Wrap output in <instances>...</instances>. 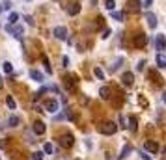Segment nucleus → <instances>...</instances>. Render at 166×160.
<instances>
[{"label":"nucleus","instance_id":"f257e3e1","mask_svg":"<svg viewBox=\"0 0 166 160\" xmlns=\"http://www.w3.org/2000/svg\"><path fill=\"white\" fill-rule=\"evenodd\" d=\"M116 130H118V125L112 123V121H106V123L101 127V132H103V134H108V136L116 134Z\"/></svg>","mask_w":166,"mask_h":160},{"label":"nucleus","instance_id":"f03ea898","mask_svg":"<svg viewBox=\"0 0 166 160\" xmlns=\"http://www.w3.org/2000/svg\"><path fill=\"white\" fill-rule=\"evenodd\" d=\"M60 143H62V147H65V149H69V147H73V143H75V138H73V134H63L62 138H60Z\"/></svg>","mask_w":166,"mask_h":160},{"label":"nucleus","instance_id":"7ed1b4c3","mask_svg":"<svg viewBox=\"0 0 166 160\" xmlns=\"http://www.w3.org/2000/svg\"><path fill=\"white\" fill-rule=\"evenodd\" d=\"M52 34H54L56 39H67V28L65 26H56L52 30Z\"/></svg>","mask_w":166,"mask_h":160},{"label":"nucleus","instance_id":"20e7f679","mask_svg":"<svg viewBox=\"0 0 166 160\" xmlns=\"http://www.w3.org/2000/svg\"><path fill=\"white\" fill-rule=\"evenodd\" d=\"M146 45H148V36H144V34L135 36V47L136 49H144Z\"/></svg>","mask_w":166,"mask_h":160},{"label":"nucleus","instance_id":"39448f33","mask_svg":"<svg viewBox=\"0 0 166 160\" xmlns=\"http://www.w3.org/2000/svg\"><path fill=\"white\" fill-rule=\"evenodd\" d=\"M45 110H47L49 114H56V112H58V101H54V99L47 101V102H45Z\"/></svg>","mask_w":166,"mask_h":160},{"label":"nucleus","instance_id":"423d86ee","mask_svg":"<svg viewBox=\"0 0 166 160\" xmlns=\"http://www.w3.org/2000/svg\"><path fill=\"white\" fill-rule=\"evenodd\" d=\"M32 129H34V132L36 134H45V130H47V127H45V123H43V121H36L34 125H32Z\"/></svg>","mask_w":166,"mask_h":160},{"label":"nucleus","instance_id":"0eeeda50","mask_svg":"<svg viewBox=\"0 0 166 160\" xmlns=\"http://www.w3.org/2000/svg\"><path fill=\"white\" fill-rule=\"evenodd\" d=\"M144 149H146V153L155 155L159 151V145H157V142H146V143H144Z\"/></svg>","mask_w":166,"mask_h":160},{"label":"nucleus","instance_id":"6e6552de","mask_svg":"<svg viewBox=\"0 0 166 160\" xmlns=\"http://www.w3.org/2000/svg\"><path fill=\"white\" fill-rule=\"evenodd\" d=\"M155 45H157L159 54H162V50H166V37H164V36H157V41H155Z\"/></svg>","mask_w":166,"mask_h":160},{"label":"nucleus","instance_id":"1a4fd4ad","mask_svg":"<svg viewBox=\"0 0 166 160\" xmlns=\"http://www.w3.org/2000/svg\"><path fill=\"white\" fill-rule=\"evenodd\" d=\"M121 80H123V84H125V86H131V84L135 82V74H132L131 71H127V73H123V77H121Z\"/></svg>","mask_w":166,"mask_h":160},{"label":"nucleus","instance_id":"9d476101","mask_svg":"<svg viewBox=\"0 0 166 160\" xmlns=\"http://www.w3.org/2000/svg\"><path fill=\"white\" fill-rule=\"evenodd\" d=\"M79 11H80V4H79V2L69 4V8H67V13H69V15H76Z\"/></svg>","mask_w":166,"mask_h":160},{"label":"nucleus","instance_id":"9b49d317","mask_svg":"<svg viewBox=\"0 0 166 160\" xmlns=\"http://www.w3.org/2000/svg\"><path fill=\"white\" fill-rule=\"evenodd\" d=\"M146 20H148V24L151 26V28H157V17H155L153 13H146Z\"/></svg>","mask_w":166,"mask_h":160},{"label":"nucleus","instance_id":"f8f14e48","mask_svg":"<svg viewBox=\"0 0 166 160\" xmlns=\"http://www.w3.org/2000/svg\"><path fill=\"white\" fill-rule=\"evenodd\" d=\"M30 78L36 80V82H43V74H41L39 71H36V69H32V71H30Z\"/></svg>","mask_w":166,"mask_h":160},{"label":"nucleus","instance_id":"ddd939ff","mask_svg":"<svg viewBox=\"0 0 166 160\" xmlns=\"http://www.w3.org/2000/svg\"><path fill=\"white\" fill-rule=\"evenodd\" d=\"M127 127H129L131 132H136V127H138V125H136V117H135V115L129 117V125H127Z\"/></svg>","mask_w":166,"mask_h":160},{"label":"nucleus","instance_id":"4468645a","mask_svg":"<svg viewBox=\"0 0 166 160\" xmlns=\"http://www.w3.org/2000/svg\"><path fill=\"white\" fill-rule=\"evenodd\" d=\"M11 30H13V37H21V36H23V26H21V24H15V26H11Z\"/></svg>","mask_w":166,"mask_h":160},{"label":"nucleus","instance_id":"2eb2a0df","mask_svg":"<svg viewBox=\"0 0 166 160\" xmlns=\"http://www.w3.org/2000/svg\"><path fill=\"white\" fill-rule=\"evenodd\" d=\"M157 65H159L161 69H166V58H164L162 54H159V56H157Z\"/></svg>","mask_w":166,"mask_h":160},{"label":"nucleus","instance_id":"dca6fc26","mask_svg":"<svg viewBox=\"0 0 166 160\" xmlns=\"http://www.w3.org/2000/svg\"><path fill=\"white\" fill-rule=\"evenodd\" d=\"M75 84H76V80H75V77H73V74H69V77H67V78H65V86H67V88H73V86H75Z\"/></svg>","mask_w":166,"mask_h":160},{"label":"nucleus","instance_id":"f3484780","mask_svg":"<svg viewBox=\"0 0 166 160\" xmlns=\"http://www.w3.org/2000/svg\"><path fill=\"white\" fill-rule=\"evenodd\" d=\"M43 153H45V155H52V153H54L52 143H45V145H43Z\"/></svg>","mask_w":166,"mask_h":160},{"label":"nucleus","instance_id":"a211bd4d","mask_svg":"<svg viewBox=\"0 0 166 160\" xmlns=\"http://www.w3.org/2000/svg\"><path fill=\"white\" fill-rule=\"evenodd\" d=\"M99 95H101L103 99H110V89L108 88H101L99 89Z\"/></svg>","mask_w":166,"mask_h":160},{"label":"nucleus","instance_id":"6ab92c4d","mask_svg":"<svg viewBox=\"0 0 166 160\" xmlns=\"http://www.w3.org/2000/svg\"><path fill=\"white\" fill-rule=\"evenodd\" d=\"M112 19H116V20H123V19H125V13H123V11H112Z\"/></svg>","mask_w":166,"mask_h":160},{"label":"nucleus","instance_id":"aec40b11","mask_svg":"<svg viewBox=\"0 0 166 160\" xmlns=\"http://www.w3.org/2000/svg\"><path fill=\"white\" fill-rule=\"evenodd\" d=\"M6 104L9 106V110H15V108H17V104H15L13 97H8V99H6Z\"/></svg>","mask_w":166,"mask_h":160},{"label":"nucleus","instance_id":"412c9836","mask_svg":"<svg viewBox=\"0 0 166 160\" xmlns=\"http://www.w3.org/2000/svg\"><path fill=\"white\" fill-rule=\"evenodd\" d=\"M17 20H19V13H9V24H17Z\"/></svg>","mask_w":166,"mask_h":160},{"label":"nucleus","instance_id":"4be33fe9","mask_svg":"<svg viewBox=\"0 0 166 160\" xmlns=\"http://www.w3.org/2000/svg\"><path fill=\"white\" fill-rule=\"evenodd\" d=\"M17 125H19V119H17L15 115H11V117L8 119V127H17Z\"/></svg>","mask_w":166,"mask_h":160},{"label":"nucleus","instance_id":"5701e85b","mask_svg":"<svg viewBox=\"0 0 166 160\" xmlns=\"http://www.w3.org/2000/svg\"><path fill=\"white\" fill-rule=\"evenodd\" d=\"M105 8H106V9H110V11H114L116 2H114V0H106V2H105Z\"/></svg>","mask_w":166,"mask_h":160},{"label":"nucleus","instance_id":"b1692460","mask_svg":"<svg viewBox=\"0 0 166 160\" xmlns=\"http://www.w3.org/2000/svg\"><path fill=\"white\" fill-rule=\"evenodd\" d=\"M93 73H95V77H97L99 80H105V73L99 69V67H95V69H93Z\"/></svg>","mask_w":166,"mask_h":160},{"label":"nucleus","instance_id":"393cba45","mask_svg":"<svg viewBox=\"0 0 166 160\" xmlns=\"http://www.w3.org/2000/svg\"><path fill=\"white\" fill-rule=\"evenodd\" d=\"M140 6H142L140 2H131V4H129V9H131V11H138Z\"/></svg>","mask_w":166,"mask_h":160},{"label":"nucleus","instance_id":"a878e982","mask_svg":"<svg viewBox=\"0 0 166 160\" xmlns=\"http://www.w3.org/2000/svg\"><path fill=\"white\" fill-rule=\"evenodd\" d=\"M4 73H13V65H11V63H9V61H4Z\"/></svg>","mask_w":166,"mask_h":160},{"label":"nucleus","instance_id":"bb28decb","mask_svg":"<svg viewBox=\"0 0 166 160\" xmlns=\"http://www.w3.org/2000/svg\"><path fill=\"white\" fill-rule=\"evenodd\" d=\"M129 153H131V145L127 143V145L123 147V151H121V155H119V158H125V156L129 155Z\"/></svg>","mask_w":166,"mask_h":160},{"label":"nucleus","instance_id":"cd10ccee","mask_svg":"<svg viewBox=\"0 0 166 160\" xmlns=\"http://www.w3.org/2000/svg\"><path fill=\"white\" fill-rule=\"evenodd\" d=\"M32 158H34V160H41V158H43V153H41V151H36L34 155H32Z\"/></svg>","mask_w":166,"mask_h":160},{"label":"nucleus","instance_id":"c85d7f7f","mask_svg":"<svg viewBox=\"0 0 166 160\" xmlns=\"http://www.w3.org/2000/svg\"><path fill=\"white\" fill-rule=\"evenodd\" d=\"M11 8V2H9V0H4V6H2V9H9Z\"/></svg>","mask_w":166,"mask_h":160},{"label":"nucleus","instance_id":"c756f323","mask_svg":"<svg viewBox=\"0 0 166 160\" xmlns=\"http://www.w3.org/2000/svg\"><path fill=\"white\" fill-rule=\"evenodd\" d=\"M110 34H112V32H110V30L106 28V30L103 32V39H106V37H110Z\"/></svg>","mask_w":166,"mask_h":160},{"label":"nucleus","instance_id":"7c9ffc66","mask_svg":"<svg viewBox=\"0 0 166 160\" xmlns=\"http://www.w3.org/2000/svg\"><path fill=\"white\" fill-rule=\"evenodd\" d=\"M151 4H153V0H144V4H142V6H144V8H149Z\"/></svg>","mask_w":166,"mask_h":160},{"label":"nucleus","instance_id":"2f4dec72","mask_svg":"<svg viewBox=\"0 0 166 160\" xmlns=\"http://www.w3.org/2000/svg\"><path fill=\"white\" fill-rule=\"evenodd\" d=\"M24 20H26V23H28V24H34V19H32L30 15H26V17H24Z\"/></svg>","mask_w":166,"mask_h":160},{"label":"nucleus","instance_id":"473e14b6","mask_svg":"<svg viewBox=\"0 0 166 160\" xmlns=\"http://www.w3.org/2000/svg\"><path fill=\"white\" fill-rule=\"evenodd\" d=\"M140 155H142V158H144V160H151V158H149V155H148V153H144V151H142V153H140Z\"/></svg>","mask_w":166,"mask_h":160},{"label":"nucleus","instance_id":"72a5a7b5","mask_svg":"<svg viewBox=\"0 0 166 160\" xmlns=\"http://www.w3.org/2000/svg\"><path fill=\"white\" fill-rule=\"evenodd\" d=\"M67 65H69V58L63 56V67H67Z\"/></svg>","mask_w":166,"mask_h":160},{"label":"nucleus","instance_id":"f704fd0d","mask_svg":"<svg viewBox=\"0 0 166 160\" xmlns=\"http://www.w3.org/2000/svg\"><path fill=\"white\" fill-rule=\"evenodd\" d=\"M144 65H146V61H144V60H142V61L138 63V71H142V69H144Z\"/></svg>","mask_w":166,"mask_h":160},{"label":"nucleus","instance_id":"c9c22d12","mask_svg":"<svg viewBox=\"0 0 166 160\" xmlns=\"http://www.w3.org/2000/svg\"><path fill=\"white\" fill-rule=\"evenodd\" d=\"M119 123H121V127H125V117L123 115H119Z\"/></svg>","mask_w":166,"mask_h":160},{"label":"nucleus","instance_id":"e433bc0d","mask_svg":"<svg viewBox=\"0 0 166 160\" xmlns=\"http://www.w3.org/2000/svg\"><path fill=\"white\" fill-rule=\"evenodd\" d=\"M162 102H164V104H166V93H164V95H162Z\"/></svg>","mask_w":166,"mask_h":160},{"label":"nucleus","instance_id":"4c0bfd02","mask_svg":"<svg viewBox=\"0 0 166 160\" xmlns=\"http://www.w3.org/2000/svg\"><path fill=\"white\" fill-rule=\"evenodd\" d=\"M0 88H2V77H0Z\"/></svg>","mask_w":166,"mask_h":160},{"label":"nucleus","instance_id":"58836bf2","mask_svg":"<svg viewBox=\"0 0 166 160\" xmlns=\"http://www.w3.org/2000/svg\"><path fill=\"white\" fill-rule=\"evenodd\" d=\"M0 13H2V6H0Z\"/></svg>","mask_w":166,"mask_h":160},{"label":"nucleus","instance_id":"ea45409f","mask_svg":"<svg viewBox=\"0 0 166 160\" xmlns=\"http://www.w3.org/2000/svg\"><path fill=\"white\" fill-rule=\"evenodd\" d=\"M0 28H2V23H0Z\"/></svg>","mask_w":166,"mask_h":160},{"label":"nucleus","instance_id":"a19ab883","mask_svg":"<svg viewBox=\"0 0 166 160\" xmlns=\"http://www.w3.org/2000/svg\"><path fill=\"white\" fill-rule=\"evenodd\" d=\"M0 160H2V156H0Z\"/></svg>","mask_w":166,"mask_h":160}]
</instances>
